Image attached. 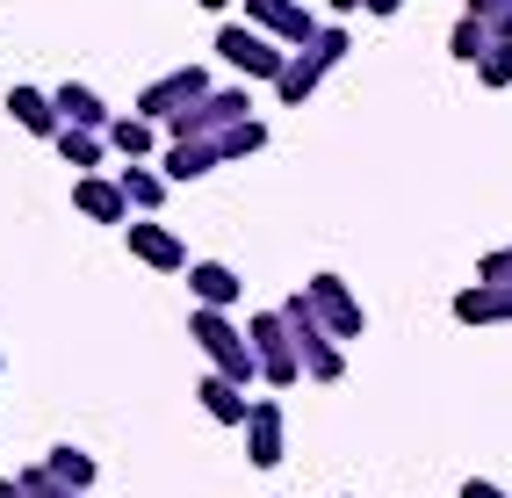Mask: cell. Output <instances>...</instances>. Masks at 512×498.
I'll list each match as a JSON object with an SVG mask.
<instances>
[{
  "label": "cell",
  "instance_id": "obj_1",
  "mask_svg": "<svg viewBox=\"0 0 512 498\" xmlns=\"http://www.w3.org/2000/svg\"><path fill=\"white\" fill-rule=\"evenodd\" d=\"M188 340L210 354V369L224 376V383H260V361H253V340H246V325H231V311H188Z\"/></svg>",
  "mask_w": 512,
  "mask_h": 498
},
{
  "label": "cell",
  "instance_id": "obj_2",
  "mask_svg": "<svg viewBox=\"0 0 512 498\" xmlns=\"http://www.w3.org/2000/svg\"><path fill=\"white\" fill-rule=\"evenodd\" d=\"M347 51H354V37H347V22H325V29H318V37L303 44V51H289V73L275 80V94H282V109H303V102H311V94L325 87V73H332V65L347 58Z\"/></svg>",
  "mask_w": 512,
  "mask_h": 498
},
{
  "label": "cell",
  "instance_id": "obj_3",
  "mask_svg": "<svg viewBox=\"0 0 512 498\" xmlns=\"http://www.w3.org/2000/svg\"><path fill=\"white\" fill-rule=\"evenodd\" d=\"M282 318H289V332H296V354H303V376H311V383H339V376H347V347H339L332 340V332H325V318H318V304H311V296H282Z\"/></svg>",
  "mask_w": 512,
  "mask_h": 498
},
{
  "label": "cell",
  "instance_id": "obj_4",
  "mask_svg": "<svg viewBox=\"0 0 512 498\" xmlns=\"http://www.w3.org/2000/svg\"><path fill=\"white\" fill-rule=\"evenodd\" d=\"M246 340H253V361H260V383H267V390L303 383V354H296V332H289L282 304H275V311H253V318H246Z\"/></svg>",
  "mask_w": 512,
  "mask_h": 498
},
{
  "label": "cell",
  "instance_id": "obj_5",
  "mask_svg": "<svg viewBox=\"0 0 512 498\" xmlns=\"http://www.w3.org/2000/svg\"><path fill=\"white\" fill-rule=\"evenodd\" d=\"M253 116V94L246 87H210L195 109L181 116H166V145H195V138H224L231 123H246Z\"/></svg>",
  "mask_w": 512,
  "mask_h": 498
},
{
  "label": "cell",
  "instance_id": "obj_6",
  "mask_svg": "<svg viewBox=\"0 0 512 498\" xmlns=\"http://www.w3.org/2000/svg\"><path fill=\"white\" fill-rule=\"evenodd\" d=\"M217 51H224L231 73L267 80V87H275V80L289 73V51H282L275 37H267V29H253V22H224V29H217Z\"/></svg>",
  "mask_w": 512,
  "mask_h": 498
},
{
  "label": "cell",
  "instance_id": "obj_7",
  "mask_svg": "<svg viewBox=\"0 0 512 498\" xmlns=\"http://www.w3.org/2000/svg\"><path fill=\"white\" fill-rule=\"evenodd\" d=\"M202 94H210V65H174V73H159V80L138 94V109H130V116H145V123H159V130H166V116L195 109Z\"/></svg>",
  "mask_w": 512,
  "mask_h": 498
},
{
  "label": "cell",
  "instance_id": "obj_8",
  "mask_svg": "<svg viewBox=\"0 0 512 498\" xmlns=\"http://www.w3.org/2000/svg\"><path fill=\"white\" fill-rule=\"evenodd\" d=\"M303 296H311V304H318V318H325V332H332L339 347H347V340H361V332H368V311H361V296H354L347 282H339L332 268L303 282Z\"/></svg>",
  "mask_w": 512,
  "mask_h": 498
},
{
  "label": "cell",
  "instance_id": "obj_9",
  "mask_svg": "<svg viewBox=\"0 0 512 498\" xmlns=\"http://www.w3.org/2000/svg\"><path fill=\"white\" fill-rule=\"evenodd\" d=\"M123 239H130V260H145V268H159V275H188V268H195L188 246H181V231L159 224V217H130Z\"/></svg>",
  "mask_w": 512,
  "mask_h": 498
},
{
  "label": "cell",
  "instance_id": "obj_10",
  "mask_svg": "<svg viewBox=\"0 0 512 498\" xmlns=\"http://www.w3.org/2000/svg\"><path fill=\"white\" fill-rule=\"evenodd\" d=\"M246 22L267 29V37H275L282 51H303V44H311L318 29H325L311 8H303V0H246Z\"/></svg>",
  "mask_w": 512,
  "mask_h": 498
},
{
  "label": "cell",
  "instance_id": "obj_11",
  "mask_svg": "<svg viewBox=\"0 0 512 498\" xmlns=\"http://www.w3.org/2000/svg\"><path fill=\"white\" fill-rule=\"evenodd\" d=\"M282 448H289L282 397H253V412H246V462H253V470H275Z\"/></svg>",
  "mask_w": 512,
  "mask_h": 498
},
{
  "label": "cell",
  "instance_id": "obj_12",
  "mask_svg": "<svg viewBox=\"0 0 512 498\" xmlns=\"http://www.w3.org/2000/svg\"><path fill=\"white\" fill-rule=\"evenodd\" d=\"M73 210L87 224H130V195H123L116 174H80L73 181Z\"/></svg>",
  "mask_w": 512,
  "mask_h": 498
},
{
  "label": "cell",
  "instance_id": "obj_13",
  "mask_svg": "<svg viewBox=\"0 0 512 498\" xmlns=\"http://www.w3.org/2000/svg\"><path fill=\"white\" fill-rule=\"evenodd\" d=\"M455 325H512V282H469L455 289Z\"/></svg>",
  "mask_w": 512,
  "mask_h": 498
},
{
  "label": "cell",
  "instance_id": "obj_14",
  "mask_svg": "<svg viewBox=\"0 0 512 498\" xmlns=\"http://www.w3.org/2000/svg\"><path fill=\"white\" fill-rule=\"evenodd\" d=\"M51 102H58V116L73 123V130H101V138H109V102H101V94L87 87V80H65V87H51Z\"/></svg>",
  "mask_w": 512,
  "mask_h": 498
},
{
  "label": "cell",
  "instance_id": "obj_15",
  "mask_svg": "<svg viewBox=\"0 0 512 498\" xmlns=\"http://www.w3.org/2000/svg\"><path fill=\"white\" fill-rule=\"evenodd\" d=\"M188 289H195L202 311H231L246 282H238V268H224V260H195V268H188Z\"/></svg>",
  "mask_w": 512,
  "mask_h": 498
},
{
  "label": "cell",
  "instance_id": "obj_16",
  "mask_svg": "<svg viewBox=\"0 0 512 498\" xmlns=\"http://www.w3.org/2000/svg\"><path fill=\"white\" fill-rule=\"evenodd\" d=\"M8 116L29 130V138H58V130H65V116H58V102L44 87H8Z\"/></svg>",
  "mask_w": 512,
  "mask_h": 498
},
{
  "label": "cell",
  "instance_id": "obj_17",
  "mask_svg": "<svg viewBox=\"0 0 512 498\" xmlns=\"http://www.w3.org/2000/svg\"><path fill=\"white\" fill-rule=\"evenodd\" d=\"M217 166H224L217 138H195V145H166L159 174H166V181H202V174H217Z\"/></svg>",
  "mask_w": 512,
  "mask_h": 498
},
{
  "label": "cell",
  "instance_id": "obj_18",
  "mask_svg": "<svg viewBox=\"0 0 512 498\" xmlns=\"http://www.w3.org/2000/svg\"><path fill=\"white\" fill-rule=\"evenodd\" d=\"M123 195H130V217H159V203H166V188H174V181H166L159 174V166L152 159H138V166H123Z\"/></svg>",
  "mask_w": 512,
  "mask_h": 498
},
{
  "label": "cell",
  "instance_id": "obj_19",
  "mask_svg": "<svg viewBox=\"0 0 512 498\" xmlns=\"http://www.w3.org/2000/svg\"><path fill=\"white\" fill-rule=\"evenodd\" d=\"M195 397H202V412H210L217 426H246V412H253V397L238 390V383H224L217 369H210V376L195 383Z\"/></svg>",
  "mask_w": 512,
  "mask_h": 498
},
{
  "label": "cell",
  "instance_id": "obj_20",
  "mask_svg": "<svg viewBox=\"0 0 512 498\" xmlns=\"http://www.w3.org/2000/svg\"><path fill=\"white\" fill-rule=\"evenodd\" d=\"M152 145H159V123H145V116H116L109 123V152H123V166L152 159Z\"/></svg>",
  "mask_w": 512,
  "mask_h": 498
},
{
  "label": "cell",
  "instance_id": "obj_21",
  "mask_svg": "<svg viewBox=\"0 0 512 498\" xmlns=\"http://www.w3.org/2000/svg\"><path fill=\"white\" fill-rule=\"evenodd\" d=\"M51 145H58V159H65V166H80V174H94V166L109 159V138H101V130H73V123H65Z\"/></svg>",
  "mask_w": 512,
  "mask_h": 498
},
{
  "label": "cell",
  "instance_id": "obj_22",
  "mask_svg": "<svg viewBox=\"0 0 512 498\" xmlns=\"http://www.w3.org/2000/svg\"><path fill=\"white\" fill-rule=\"evenodd\" d=\"M498 37H491V22H476V15H455V29H448V51L462 58V65H476Z\"/></svg>",
  "mask_w": 512,
  "mask_h": 498
},
{
  "label": "cell",
  "instance_id": "obj_23",
  "mask_svg": "<svg viewBox=\"0 0 512 498\" xmlns=\"http://www.w3.org/2000/svg\"><path fill=\"white\" fill-rule=\"evenodd\" d=\"M44 462H51V477H65L73 491H87V484H94V455H87V448H73V441H58Z\"/></svg>",
  "mask_w": 512,
  "mask_h": 498
},
{
  "label": "cell",
  "instance_id": "obj_24",
  "mask_svg": "<svg viewBox=\"0 0 512 498\" xmlns=\"http://www.w3.org/2000/svg\"><path fill=\"white\" fill-rule=\"evenodd\" d=\"M217 152H224V166H231V159H253V152H267V123H260V116L231 123L224 138H217Z\"/></svg>",
  "mask_w": 512,
  "mask_h": 498
},
{
  "label": "cell",
  "instance_id": "obj_25",
  "mask_svg": "<svg viewBox=\"0 0 512 498\" xmlns=\"http://www.w3.org/2000/svg\"><path fill=\"white\" fill-rule=\"evenodd\" d=\"M15 477H22V491H29V498H87V491L65 484V477H51V462H29V470H15Z\"/></svg>",
  "mask_w": 512,
  "mask_h": 498
},
{
  "label": "cell",
  "instance_id": "obj_26",
  "mask_svg": "<svg viewBox=\"0 0 512 498\" xmlns=\"http://www.w3.org/2000/svg\"><path fill=\"white\" fill-rule=\"evenodd\" d=\"M476 80H484L491 94H505L512 87V44H491L484 58H476Z\"/></svg>",
  "mask_w": 512,
  "mask_h": 498
},
{
  "label": "cell",
  "instance_id": "obj_27",
  "mask_svg": "<svg viewBox=\"0 0 512 498\" xmlns=\"http://www.w3.org/2000/svg\"><path fill=\"white\" fill-rule=\"evenodd\" d=\"M476 282H512V246H498V253L476 260Z\"/></svg>",
  "mask_w": 512,
  "mask_h": 498
},
{
  "label": "cell",
  "instance_id": "obj_28",
  "mask_svg": "<svg viewBox=\"0 0 512 498\" xmlns=\"http://www.w3.org/2000/svg\"><path fill=\"white\" fill-rule=\"evenodd\" d=\"M462 498H512V491H505V484H491V477H469V484H462Z\"/></svg>",
  "mask_w": 512,
  "mask_h": 498
},
{
  "label": "cell",
  "instance_id": "obj_29",
  "mask_svg": "<svg viewBox=\"0 0 512 498\" xmlns=\"http://www.w3.org/2000/svg\"><path fill=\"white\" fill-rule=\"evenodd\" d=\"M462 15H476V22H498V15H505V0H462Z\"/></svg>",
  "mask_w": 512,
  "mask_h": 498
},
{
  "label": "cell",
  "instance_id": "obj_30",
  "mask_svg": "<svg viewBox=\"0 0 512 498\" xmlns=\"http://www.w3.org/2000/svg\"><path fill=\"white\" fill-rule=\"evenodd\" d=\"M491 37H498V44H512V0H505V15L491 22Z\"/></svg>",
  "mask_w": 512,
  "mask_h": 498
},
{
  "label": "cell",
  "instance_id": "obj_31",
  "mask_svg": "<svg viewBox=\"0 0 512 498\" xmlns=\"http://www.w3.org/2000/svg\"><path fill=\"white\" fill-rule=\"evenodd\" d=\"M325 8H332V22H347L354 8H368V0H325Z\"/></svg>",
  "mask_w": 512,
  "mask_h": 498
},
{
  "label": "cell",
  "instance_id": "obj_32",
  "mask_svg": "<svg viewBox=\"0 0 512 498\" xmlns=\"http://www.w3.org/2000/svg\"><path fill=\"white\" fill-rule=\"evenodd\" d=\"M0 498H29V491H22V477H0Z\"/></svg>",
  "mask_w": 512,
  "mask_h": 498
},
{
  "label": "cell",
  "instance_id": "obj_33",
  "mask_svg": "<svg viewBox=\"0 0 512 498\" xmlns=\"http://www.w3.org/2000/svg\"><path fill=\"white\" fill-rule=\"evenodd\" d=\"M404 8V0H368V15H397Z\"/></svg>",
  "mask_w": 512,
  "mask_h": 498
},
{
  "label": "cell",
  "instance_id": "obj_34",
  "mask_svg": "<svg viewBox=\"0 0 512 498\" xmlns=\"http://www.w3.org/2000/svg\"><path fill=\"white\" fill-rule=\"evenodd\" d=\"M202 8H210V15H224V8H231V0H202Z\"/></svg>",
  "mask_w": 512,
  "mask_h": 498
}]
</instances>
